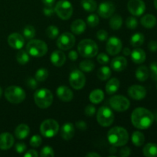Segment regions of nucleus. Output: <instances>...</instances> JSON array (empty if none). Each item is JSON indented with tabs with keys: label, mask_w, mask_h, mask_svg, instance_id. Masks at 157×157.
Returning <instances> with one entry per match:
<instances>
[{
	"label": "nucleus",
	"mask_w": 157,
	"mask_h": 157,
	"mask_svg": "<svg viewBox=\"0 0 157 157\" xmlns=\"http://www.w3.org/2000/svg\"><path fill=\"white\" fill-rule=\"evenodd\" d=\"M151 78L153 81H157V62H153L150 66Z\"/></svg>",
	"instance_id": "49530a36"
},
{
	"label": "nucleus",
	"mask_w": 157,
	"mask_h": 157,
	"mask_svg": "<svg viewBox=\"0 0 157 157\" xmlns=\"http://www.w3.org/2000/svg\"><path fill=\"white\" fill-rule=\"evenodd\" d=\"M126 25L130 29H135L138 25V21L136 18L130 16L126 20Z\"/></svg>",
	"instance_id": "79ce46f5"
},
{
	"label": "nucleus",
	"mask_w": 157,
	"mask_h": 157,
	"mask_svg": "<svg viewBox=\"0 0 157 157\" xmlns=\"http://www.w3.org/2000/svg\"><path fill=\"white\" fill-rule=\"evenodd\" d=\"M75 127L71 123L64 124L61 128V136L65 140H70L75 135Z\"/></svg>",
	"instance_id": "4be33fe9"
},
{
	"label": "nucleus",
	"mask_w": 157,
	"mask_h": 157,
	"mask_svg": "<svg viewBox=\"0 0 157 157\" xmlns=\"http://www.w3.org/2000/svg\"><path fill=\"white\" fill-rule=\"evenodd\" d=\"M55 12L60 18L67 20L73 14V6L67 0H61L55 6Z\"/></svg>",
	"instance_id": "6e6552de"
},
{
	"label": "nucleus",
	"mask_w": 157,
	"mask_h": 157,
	"mask_svg": "<svg viewBox=\"0 0 157 157\" xmlns=\"http://www.w3.org/2000/svg\"><path fill=\"white\" fill-rule=\"evenodd\" d=\"M112 69L117 72H121L125 70L127 66V61L124 57L119 56L113 58L110 63Z\"/></svg>",
	"instance_id": "aec40b11"
},
{
	"label": "nucleus",
	"mask_w": 157,
	"mask_h": 157,
	"mask_svg": "<svg viewBox=\"0 0 157 157\" xmlns=\"http://www.w3.org/2000/svg\"><path fill=\"white\" fill-rule=\"evenodd\" d=\"M148 48L151 52H155L157 51V41H150L148 44Z\"/></svg>",
	"instance_id": "5fc2aeb1"
},
{
	"label": "nucleus",
	"mask_w": 157,
	"mask_h": 157,
	"mask_svg": "<svg viewBox=\"0 0 157 157\" xmlns=\"http://www.w3.org/2000/svg\"><path fill=\"white\" fill-rule=\"evenodd\" d=\"M56 93L58 98L64 102H69L73 99V92L66 86H60L58 87Z\"/></svg>",
	"instance_id": "6ab92c4d"
},
{
	"label": "nucleus",
	"mask_w": 157,
	"mask_h": 157,
	"mask_svg": "<svg viewBox=\"0 0 157 157\" xmlns=\"http://www.w3.org/2000/svg\"><path fill=\"white\" fill-rule=\"evenodd\" d=\"M129 12L134 16H140L146 10V5L143 0H130L127 4Z\"/></svg>",
	"instance_id": "ddd939ff"
},
{
	"label": "nucleus",
	"mask_w": 157,
	"mask_h": 157,
	"mask_svg": "<svg viewBox=\"0 0 157 157\" xmlns=\"http://www.w3.org/2000/svg\"><path fill=\"white\" fill-rule=\"evenodd\" d=\"M76 127H77V128L79 129V130H84L87 129V124H86L84 121H78V122L76 123Z\"/></svg>",
	"instance_id": "6e6d98bb"
},
{
	"label": "nucleus",
	"mask_w": 157,
	"mask_h": 157,
	"mask_svg": "<svg viewBox=\"0 0 157 157\" xmlns=\"http://www.w3.org/2000/svg\"><path fill=\"white\" fill-rule=\"evenodd\" d=\"M75 44V38L70 32H64L61 34L58 38L57 45L61 50H69Z\"/></svg>",
	"instance_id": "9b49d317"
},
{
	"label": "nucleus",
	"mask_w": 157,
	"mask_h": 157,
	"mask_svg": "<svg viewBox=\"0 0 157 157\" xmlns=\"http://www.w3.org/2000/svg\"><path fill=\"white\" fill-rule=\"evenodd\" d=\"M86 29V23L82 19H77L71 25V30L75 35H81Z\"/></svg>",
	"instance_id": "393cba45"
},
{
	"label": "nucleus",
	"mask_w": 157,
	"mask_h": 157,
	"mask_svg": "<svg viewBox=\"0 0 157 157\" xmlns=\"http://www.w3.org/2000/svg\"><path fill=\"white\" fill-rule=\"evenodd\" d=\"M123 25V19L121 15H112L110 21V26L113 30H118Z\"/></svg>",
	"instance_id": "f704fd0d"
},
{
	"label": "nucleus",
	"mask_w": 157,
	"mask_h": 157,
	"mask_svg": "<svg viewBox=\"0 0 157 157\" xmlns=\"http://www.w3.org/2000/svg\"><path fill=\"white\" fill-rule=\"evenodd\" d=\"M107 140L113 147H123L129 140L128 132L123 127H115L109 130Z\"/></svg>",
	"instance_id": "f03ea898"
},
{
	"label": "nucleus",
	"mask_w": 157,
	"mask_h": 157,
	"mask_svg": "<svg viewBox=\"0 0 157 157\" xmlns=\"http://www.w3.org/2000/svg\"><path fill=\"white\" fill-rule=\"evenodd\" d=\"M68 57L70 58V60L75 61H76L77 58H78V53L75 51H71L68 54Z\"/></svg>",
	"instance_id": "13d9d810"
},
{
	"label": "nucleus",
	"mask_w": 157,
	"mask_h": 157,
	"mask_svg": "<svg viewBox=\"0 0 157 157\" xmlns=\"http://www.w3.org/2000/svg\"><path fill=\"white\" fill-rule=\"evenodd\" d=\"M86 156H87V157H100L101 156V155L100 154H98V153H94V152H92V153H87V155H86Z\"/></svg>",
	"instance_id": "052dcab7"
},
{
	"label": "nucleus",
	"mask_w": 157,
	"mask_h": 157,
	"mask_svg": "<svg viewBox=\"0 0 157 157\" xmlns=\"http://www.w3.org/2000/svg\"><path fill=\"white\" fill-rule=\"evenodd\" d=\"M130 55H131L132 61L136 64L144 63L146 60V57H147L145 52L140 48H136L133 52H131Z\"/></svg>",
	"instance_id": "5701e85b"
},
{
	"label": "nucleus",
	"mask_w": 157,
	"mask_h": 157,
	"mask_svg": "<svg viewBox=\"0 0 157 157\" xmlns=\"http://www.w3.org/2000/svg\"><path fill=\"white\" fill-rule=\"evenodd\" d=\"M128 94L134 100H142L147 95V90L144 87L140 85H133L129 87Z\"/></svg>",
	"instance_id": "dca6fc26"
},
{
	"label": "nucleus",
	"mask_w": 157,
	"mask_h": 157,
	"mask_svg": "<svg viewBox=\"0 0 157 157\" xmlns=\"http://www.w3.org/2000/svg\"><path fill=\"white\" fill-rule=\"evenodd\" d=\"M26 84H27L28 87H29V88L32 89V90H35V89H36L37 87H38V81H37L35 78H32V77H30V78H29L27 79V81H26Z\"/></svg>",
	"instance_id": "a18cd8bd"
},
{
	"label": "nucleus",
	"mask_w": 157,
	"mask_h": 157,
	"mask_svg": "<svg viewBox=\"0 0 157 157\" xmlns=\"http://www.w3.org/2000/svg\"><path fill=\"white\" fill-rule=\"evenodd\" d=\"M106 49L110 55H116L121 52L122 49V42L121 39L117 37H111L107 41Z\"/></svg>",
	"instance_id": "4468645a"
},
{
	"label": "nucleus",
	"mask_w": 157,
	"mask_h": 157,
	"mask_svg": "<svg viewBox=\"0 0 157 157\" xmlns=\"http://www.w3.org/2000/svg\"><path fill=\"white\" fill-rule=\"evenodd\" d=\"M98 61L101 64H107V63L110 61V58H109L108 55H106L104 53H101L98 55Z\"/></svg>",
	"instance_id": "de8ad7c7"
},
{
	"label": "nucleus",
	"mask_w": 157,
	"mask_h": 157,
	"mask_svg": "<svg viewBox=\"0 0 157 157\" xmlns=\"http://www.w3.org/2000/svg\"><path fill=\"white\" fill-rule=\"evenodd\" d=\"M2 87H0V98L2 97Z\"/></svg>",
	"instance_id": "69168bd1"
},
{
	"label": "nucleus",
	"mask_w": 157,
	"mask_h": 157,
	"mask_svg": "<svg viewBox=\"0 0 157 157\" xmlns=\"http://www.w3.org/2000/svg\"><path fill=\"white\" fill-rule=\"evenodd\" d=\"M30 133L29 127L26 124H20L15 128V136L18 140H24L27 137Z\"/></svg>",
	"instance_id": "b1692460"
},
{
	"label": "nucleus",
	"mask_w": 157,
	"mask_h": 157,
	"mask_svg": "<svg viewBox=\"0 0 157 157\" xmlns=\"http://www.w3.org/2000/svg\"><path fill=\"white\" fill-rule=\"evenodd\" d=\"M120 87V81L117 78H111L106 84V91L108 94H113Z\"/></svg>",
	"instance_id": "bb28decb"
},
{
	"label": "nucleus",
	"mask_w": 157,
	"mask_h": 157,
	"mask_svg": "<svg viewBox=\"0 0 157 157\" xmlns=\"http://www.w3.org/2000/svg\"><path fill=\"white\" fill-rule=\"evenodd\" d=\"M26 51L34 57H42L48 52V46L45 42L41 40H31L26 45Z\"/></svg>",
	"instance_id": "423d86ee"
},
{
	"label": "nucleus",
	"mask_w": 157,
	"mask_h": 157,
	"mask_svg": "<svg viewBox=\"0 0 157 157\" xmlns=\"http://www.w3.org/2000/svg\"><path fill=\"white\" fill-rule=\"evenodd\" d=\"M150 76V71L146 66H140L136 71V78L140 81H145Z\"/></svg>",
	"instance_id": "c85d7f7f"
},
{
	"label": "nucleus",
	"mask_w": 157,
	"mask_h": 157,
	"mask_svg": "<svg viewBox=\"0 0 157 157\" xmlns=\"http://www.w3.org/2000/svg\"><path fill=\"white\" fill-rule=\"evenodd\" d=\"M23 35L27 39H32L35 35V29L33 26L27 25L23 29Z\"/></svg>",
	"instance_id": "58836bf2"
},
{
	"label": "nucleus",
	"mask_w": 157,
	"mask_h": 157,
	"mask_svg": "<svg viewBox=\"0 0 157 157\" xmlns=\"http://www.w3.org/2000/svg\"><path fill=\"white\" fill-rule=\"evenodd\" d=\"M141 25L147 29H152L156 24V17L151 14H147L142 17L140 20Z\"/></svg>",
	"instance_id": "a878e982"
},
{
	"label": "nucleus",
	"mask_w": 157,
	"mask_h": 157,
	"mask_svg": "<svg viewBox=\"0 0 157 157\" xmlns=\"http://www.w3.org/2000/svg\"><path fill=\"white\" fill-rule=\"evenodd\" d=\"M154 6H155V8L157 9V0H154Z\"/></svg>",
	"instance_id": "e2e57ef3"
},
{
	"label": "nucleus",
	"mask_w": 157,
	"mask_h": 157,
	"mask_svg": "<svg viewBox=\"0 0 157 157\" xmlns=\"http://www.w3.org/2000/svg\"><path fill=\"white\" fill-rule=\"evenodd\" d=\"M70 84L75 90H80L83 88L85 85L86 78L82 71L78 70H75L70 74L69 78Z\"/></svg>",
	"instance_id": "f8f14e48"
},
{
	"label": "nucleus",
	"mask_w": 157,
	"mask_h": 157,
	"mask_svg": "<svg viewBox=\"0 0 157 157\" xmlns=\"http://www.w3.org/2000/svg\"><path fill=\"white\" fill-rule=\"evenodd\" d=\"M95 112H96V109L93 105H88L86 107L85 110H84V113L87 117H92L94 115Z\"/></svg>",
	"instance_id": "3c124183"
},
{
	"label": "nucleus",
	"mask_w": 157,
	"mask_h": 157,
	"mask_svg": "<svg viewBox=\"0 0 157 157\" xmlns=\"http://www.w3.org/2000/svg\"><path fill=\"white\" fill-rule=\"evenodd\" d=\"M144 42V35L142 33H135L130 38V44L133 47L138 48L142 45Z\"/></svg>",
	"instance_id": "7c9ffc66"
},
{
	"label": "nucleus",
	"mask_w": 157,
	"mask_h": 157,
	"mask_svg": "<svg viewBox=\"0 0 157 157\" xmlns=\"http://www.w3.org/2000/svg\"><path fill=\"white\" fill-rule=\"evenodd\" d=\"M25 92L18 86H10L5 90V97L12 104H20L25 99Z\"/></svg>",
	"instance_id": "39448f33"
},
{
	"label": "nucleus",
	"mask_w": 157,
	"mask_h": 157,
	"mask_svg": "<svg viewBox=\"0 0 157 157\" xmlns=\"http://www.w3.org/2000/svg\"><path fill=\"white\" fill-rule=\"evenodd\" d=\"M87 22L89 26L94 28L96 27L98 24H99V18L97 15L95 14H90V15H88L87 18Z\"/></svg>",
	"instance_id": "a19ab883"
},
{
	"label": "nucleus",
	"mask_w": 157,
	"mask_h": 157,
	"mask_svg": "<svg viewBox=\"0 0 157 157\" xmlns=\"http://www.w3.org/2000/svg\"><path fill=\"white\" fill-rule=\"evenodd\" d=\"M130 149L129 147H124L119 152V156L122 157H127L130 155Z\"/></svg>",
	"instance_id": "864d4df0"
},
{
	"label": "nucleus",
	"mask_w": 157,
	"mask_h": 157,
	"mask_svg": "<svg viewBox=\"0 0 157 157\" xmlns=\"http://www.w3.org/2000/svg\"><path fill=\"white\" fill-rule=\"evenodd\" d=\"M43 12L46 16H51L55 12V8L53 6H45L43 9Z\"/></svg>",
	"instance_id": "603ef678"
},
{
	"label": "nucleus",
	"mask_w": 157,
	"mask_h": 157,
	"mask_svg": "<svg viewBox=\"0 0 157 157\" xmlns=\"http://www.w3.org/2000/svg\"><path fill=\"white\" fill-rule=\"evenodd\" d=\"M97 119L100 125L107 127L113 124L114 121V114L111 109L106 106H103L98 110Z\"/></svg>",
	"instance_id": "1a4fd4ad"
},
{
	"label": "nucleus",
	"mask_w": 157,
	"mask_h": 157,
	"mask_svg": "<svg viewBox=\"0 0 157 157\" xmlns=\"http://www.w3.org/2000/svg\"><path fill=\"white\" fill-rule=\"evenodd\" d=\"M132 142L134 144L136 147H141L144 145V141H145V136L140 131H135L134 133L132 134Z\"/></svg>",
	"instance_id": "2f4dec72"
},
{
	"label": "nucleus",
	"mask_w": 157,
	"mask_h": 157,
	"mask_svg": "<svg viewBox=\"0 0 157 157\" xmlns=\"http://www.w3.org/2000/svg\"><path fill=\"white\" fill-rule=\"evenodd\" d=\"M81 4L83 9L89 12H94L98 8V5L94 0H81Z\"/></svg>",
	"instance_id": "473e14b6"
},
{
	"label": "nucleus",
	"mask_w": 157,
	"mask_h": 157,
	"mask_svg": "<svg viewBox=\"0 0 157 157\" xmlns=\"http://www.w3.org/2000/svg\"><path fill=\"white\" fill-rule=\"evenodd\" d=\"M8 43L15 49H21L25 44L24 38L19 33H12L8 37Z\"/></svg>",
	"instance_id": "f3484780"
},
{
	"label": "nucleus",
	"mask_w": 157,
	"mask_h": 157,
	"mask_svg": "<svg viewBox=\"0 0 157 157\" xmlns=\"http://www.w3.org/2000/svg\"><path fill=\"white\" fill-rule=\"evenodd\" d=\"M78 53L84 58H90L96 56L98 52V44L91 39H84L78 46Z\"/></svg>",
	"instance_id": "20e7f679"
},
{
	"label": "nucleus",
	"mask_w": 157,
	"mask_h": 157,
	"mask_svg": "<svg viewBox=\"0 0 157 157\" xmlns=\"http://www.w3.org/2000/svg\"><path fill=\"white\" fill-rule=\"evenodd\" d=\"M55 0H41L45 6H53Z\"/></svg>",
	"instance_id": "bf43d9fd"
},
{
	"label": "nucleus",
	"mask_w": 157,
	"mask_h": 157,
	"mask_svg": "<svg viewBox=\"0 0 157 157\" xmlns=\"http://www.w3.org/2000/svg\"><path fill=\"white\" fill-rule=\"evenodd\" d=\"M29 59H30V58H29V53L27 52H25V51L21 50L17 53L16 60L21 65H24V64H27L29 61Z\"/></svg>",
	"instance_id": "c9c22d12"
},
{
	"label": "nucleus",
	"mask_w": 157,
	"mask_h": 157,
	"mask_svg": "<svg viewBox=\"0 0 157 157\" xmlns=\"http://www.w3.org/2000/svg\"><path fill=\"white\" fill-rule=\"evenodd\" d=\"M40 156L42 157H52L55 156L54 150L50 147H44L40 152Z\"/></svg>",
	"instance_id": "37998d69"
},
{
	"label": "nucleus",
	"mask_w": 157,
	"mask_h": 157,
	"mask_svg": "<svg viewBox=\"0 0 157 157\" xmlns=\"http://www.w3.org/2000/svg\"><path fill=\"white\" fill-rule=\"evenodd\" d=\"M26 149H27V147L24 143H18L15 144V150L18 153H23L24 152H25Z\"/></svg>",
	"instance_id": "8fccbe9b"
},
{
	"label": "nucleus",
	"mask_w": 157,
	"mask_h": 157,
	"mask_svg": "<svg viewBox=\"0 0 157 157\" xmlns=\"http://www.w3.org/2000/svg\"><path fill=\"white\" fill-rule=\"evenodd\" d=\"M14 142H15V140L11 133L6 132L0 134V149L1 150H9L13 146Z\"/></svg>",
	"instance_id": "a211bd4d"
},
{
	"label": "nucleus",
	"mask_w": 157,
	"mask_h": 157,
	"mask_svg": "<svg viewBox=\"0 0 157 157\" xmlns=\"http://www.w3.org/2000/svg\"><path fill=\"white\" fill-rule=\"evenodd\" d=\"M58 130L59 125L58 122L53 119L45 120L40 126V132L44 137H53L58 133Z\"/></svg>",
	"instance_id": "0eeeda50"
},
{
	"label": "nucleus",
	"mask_w": 157,
	"mask_h": 157,
	"mask_svg": "<svg viewBox=\"0 0 157 157\" xmlns=\"http://www.w3.org/2000/svg\"><path fill=\"white\" fill-rule=\"evenodd\" d=\"M97 38L101 41H104L108 38V33L105 30L101 29V30H99L97 32Z\"/></svg>",
	"instance_id": "09e8293b"
},
{
	"label": "nucleus",
	"mask_w": 157,
	"mask_h": 157,
	"mask_svg": "<svg viewBox=\"0 0 157 157\" xmlns=\"http://www.w3.org/2000/svg\"><path fill=\"white\" fill-rule=\"evenodd\" d=\"M154 120H156V121L157 122V111L155 113V115H154Z\"/></svg>",
	"instance_id": "0e129e2a"
},
{
	"label": "nucleus",
	"mask_w": 157,
	"mask_h": 157,
	"mask_svg": "<svg viewBox=\"0 0 157 157\" xmlns=\"http://www.w3.org/2000/svg\"><path fill=\"white\" fill-rule=\"evenodd\" d=\"M58 34H59V30L58 27L55 25L49 26L46 30V35L51 39H55V38H57L58 36Z\"/></svg>",
	"instance_id": "ea45409f"
},
{
	"label": "nucleus",
	"mask_w": 157,
	"mask_h": 157,
	"mask_svg": "<svg viewBox=\"0 0 157 157\" xmlns=\"http://www.w3.org/2000/svg\"><path fill=\"white\" fill-rule=\"evenodd\" d=\"M80 68L82 71L89 73L94 69V64L90 60H84L80 63Z\"/></svg>",
	"instance_id": "e433bc0d"
},
{
	"label": "nucleus",
	"mask_w": 157,
	"mask_h": 157,
	"mask_svg": "<svg viewBox=\"0 0 157 157\" xmlns=\"http://www.w3.org/2000/svg\"><path fill=\"white\" fill-rule=\"evenodd\" d=\"M115 6L112 2H104L98 7V14L104 18H108L113 15Z\"/></svg>",
	"instance_id": "2eb2a0df"
},
{
	"label": "nucleus",
	"mask_w": 157,
	"mask_h": 157,
	"mask_svg": "<svg viewBox=\"0 0 157 157\" xmlns=\"http://www.w3.org/2000/svg\"><path fill=\"white\" fill-rule=\"evenodd\" d=\"M109 104L111 108L118 112H123L128 110L130 106V101L122 95L113 96L109 100Z\"/></svg>",
	"instance_id": "9d476101"
},
{
	"label": "nucleus",
	"mask_w": 157,
	"mask_h": 157,
	"mask_svg": "<svg viewBox=\"0 0 157 157\" xmlns=\"http://www.w3.org/2000/svg\"><path fill=\"white\" fill-rule=\"evenodd\" d=\"M48 77V71L45 68H40L35 73V79L38 81H44Z\"/></svg>",
	"instance_id": "4c0bfd02"
},
{
	"label": "nucleus",
	"mask_w": 157,
	"mask_h": 157,
	"mask_svg": "<svg viewBox=\"0 0 157 157\" xmlns=\"http://www.w3.org/2000/svg\"><path fill=\"white\" fill-rule=\"evenodd\" d=\"M98 78L101 81H106V80L109 79L110 77L111 76V70L109 67L107 66H104L101 67L99 70L98 71Z\"/></svg>",
	"instance_id": "72a5a7b5"
},
{
	"label": "nucleus",
	"mask_w": 157,
	"mask_h": 157,
	"mask_svg": "<svg viewBox=\"0 0 157 157\" xmlns=\"http://www.w3.org/2000/svg\"><path fill=\"white\" fill-rule=\"evenodd\" d=\"M123 53H124V55H130V53H131V51L130 50V48H125L123 50Z\"/></svg>",
	"instance_id": "680f3d73"
},
{
	"label": "nucleus",
	"mask_w": 157,
	"mask_h": 157,
	"mask_svg": "<svg viewBox=\"0 0 157 157\" xmlns=\"http://www.w3.org/2000/svg\"><path fill=\"white\" fill-rule=\"evenodd\" d=\"M66 61V56L61 51H55L51 55V61L56 67H61L64 65Z\"/></svg>",
	"instance_id": "412c9836"
},
{
	"label": "nucleus",
	"mask_w": 157,
	"mask_h": 157,
	"mask_svg": "<svg viewBox=\"0 0 157 157\" xmlns=\"http://www.w3.org/2000/svg\"><path fill=\"white\" fill-rule=\"evenodd\" d=\"M104 94L103 90H101V89H95V90H94L93 91H91V93L90 94V96H89V99H90V102L95 104H100L104 100Z\"/></svg>",
	"instance_id": "cd10ccee"
},
{
	"label": "nucleus",
	"mask_w": 157,
	"mask_h": 157,
	"mask_svg": "<svg viewBox=\"0 0 157 157\" xmlns=\"http://www.w3.org/2000/svg\"><path fill=\"white\" fill-rule=\"evenodd\" d=\"M154 121V114L144 107H137L131 115V122L136 128L140 130L148 129Z\"/></svg>",
	"instance_id": "f257e3e1"
},
{
	"label": "nucleus",
	"mask_w": 157,
	"mask_h": 157,
	"mask_svg": "<svg viewBox=\"0 0 157 157\" xmlns=\"http://www.w3.org/2000/svg\"><path fill=\"white\" fill-rule=\"evenodd\" d=\"M144 155L147 157H156L157 156V144L150 143L144 147L143 150Z\"/></svg>",
	"instance_id": "c756f323"
},
{
	"label": "nucleus",
	"mask_w": 157,
	"mask_h": 157,
	"mask_svg": "<svg viewBox=\"0 0 157 157\" xmlns=\"http://www.w3.org/2000/svg\"><path fill=\"white\" fill-rule=\"evenodd\" d=\"M42 143L41 140V136H38V135H35V136H32L30 140V145L32 147H40V145Z\"/></svg>",
	"instance_id": "c03bdc74"
},
{
	"label": "nucleus",
	"mask_w": 157,
	"mask_h": 157,
	"mask_svg": "<svg viewBox=\"0 0 157 157\" xmlns=\"http://www.w3.org/2000/svg\"><path fill=\"white\" fill-rule=\"evenodd\" d=\"M35 103L41 109L48 108L53 102V95L49 90L45 88L38 89L34 94Z\"/></svg>",
	"instance_id": "7ed1b4c3"
},
{
	"label": "nucleus",
	"mask_w": 157,
	"mask_h": 157,
	"mask_svg": "<svg viewBox=\"0 0 157 157\" xmlns=\"http://www.w3.org/2000/svg\"><path fill=\"white\" fill-rule=\"evenodd\" d=\"M38 154L35 150H30L25 154V157H38Z\"/></svg>",
	"instance_id": "4d7b16f0"
}]
</instances>
